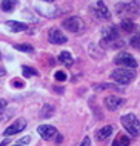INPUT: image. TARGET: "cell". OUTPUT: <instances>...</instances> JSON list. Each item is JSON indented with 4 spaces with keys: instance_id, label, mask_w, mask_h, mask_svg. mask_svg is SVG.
Listing matches in <instances>:
<instances>
[{
    "instance_id": "cell-26",
    "label": "cell",
    "mask_w": 140,
    "mask_h": 146,
    "mask_svg": "<svg viewBox=\"0 0 140 146\" xmlns=\"http://www.w3.org/2000/svg\"><path fill=\"white\" fill-rule=\"evenodd\" d=\"M28 141H29V137H26V139H22V140H20V143H28Z\"/></svg>"
},
{
    "instance_id": "cell-10",
    "label": "cell",
    "mask_w": 140,
    "mask_h": 146,
    "mask_svg": "<svg viewBox=\"0 0 140 146\" xmlns=\"http://www.w3.org/2000/svg\"><path fill=\"white\" fill-rule=\"evenodd\" d=\"M123 103H125V100H123L122 97H117V96H108L105 98V106L109 109V111H115V109H119Z\"/></svg>"
},
{
    "instance_id": "cell-6",
    "label": "cell",
    "mask_w": 140,
    "mask_h": 146,
    "mask_svg": "<svg viewBox=\"0 0 140 146\" xmlns=\"http://www.w3.org/2000/svg\"><path fill=\"white\" fill-rule=\"evenodd\" d=\"M62 26L65 28L66 31H69V33H80V31L83 29V20L80 17H68L66 20H63Z\"/></svg>"
},
{
    "instance_id": "cell-8",
    "label": "cell",
    "mask_w": 140,
    "mask_h": 146,
    "mask_svg": "<svg viewBox=\"0 0 140 146\" xmlns=\"http://www.w3.org/2000/svg\"><path fill=\"white\" fill-rule=\"evenodd\" d=\"M25 128H26V121L23 120V118H20V120L14 121V123L11 125V126H8V128L5 129V132H3V135H6V137H9V135H14V134H19V132H22Z\"/></svg>"
},
{
    "instance_id": "cell-11",
    "label": "cell",
    "mask_w": 140,
    "mask_h": 146,
    "mask_svg": "<svg viewBox=\"0 0 140 146\" xmlns=\"http://www.w3.org/2000/svg\"><path fill=\"white\" fill-rule=\"evenodd\" d=\"M94 14L97 15L99 19H103V20H109L111 19V13L105 6L103 0H97V5H95V8H94Z\"/></svg>"
},
{
    "instance_id": "cell-12",
    "label": "cell",
    "mask_w": 140,
    "mask_h": 146,
    "mask_svg": "<svg viewBox=\"0 0 140 146\" xmlns=\"http://www.w3.org/2000/svg\"><path fill=\"white\" fill-rule=\"evenodd\" d=\"M113 131H114V128L111 125H106V126H103L102 129H99L97 131V134H95V139H97L99 141H103V140H106L108 137L113 134Z\"/></svg>"
},
{
    "instance_id": "cell-2",
    "label": "cell",
    "mask_w": 140,
    "mask_h": 146,
    "mask_svg": "<svg viewBox=\"0 0 140 146\" xmlns=\"http://www.w3.org/2000/svg\"><path fill=\"white\" fill-rule=\"evenodd\" d=\"M120 121H122L123 128H125L133 137L140 135V121L134 114H126V115H123L120 118Z\"/></svg>"
},
{
    "instance_id": "cell-27",
    "label": "cell",
    "mask_w": 140,
    "mask_h": 146,
    "mask_svg": "<svg viewBox=\"0 0 140 146\" xmlns=\"http://www.w3.org/2000/svg\"><path fill=\"white\" fill-rule=\"evenodd\" d=\"M8 145V140H5V141H2V143H0V146H6Z\"/></svg>"
},
{
    "instance_id": "cell-15",
    "label": "cell",
    "mask_w": 140,
    "mask_h": 146,
    "mask_svg": "<svg viewBox=\"0 0 140 146\" xmlns=\"http://www.w3.org/2000/svg\"><path fill=\"white\" fill-rule=\"evenodd\" d=\"M113 146H129V139L125 134H119L115 137V140L113 141Z\"/></svg>"
},
{
    "instance_id": "cell-5",
    "label": "cell",
    "mask_w": 140,
    "mask_h": 146,
    "mask_svg": "<svg viewBox=\"0 0 140 146\" xmlns=\"http://www.w3.org/2000/svg\"><path fill=\"white\" fill-rule=\"evenodd\" d=\"M114 63L119 66H122V68H129V69H134L137 68V60L131 56L129 52H120L115 56L114 58Z\"/></svg>"
},
{
    "instance_id": "cell-19",
    "label": "cell",
    "mask_w": 140,
    "mask_h": 146,
    "mask_svg": "<svg viewBox=\"0 0 140 146\" xmlns=\"http://www.w3.org/2000/svg\"><path fill=\"white\" fill-rule=\"evenodd\" d=\"M22 71H23V76H25V77H33V76H37V71H35L34 68H29V66H23Z\"/></svg>"
},
{
    "instance_id": "cell-20",
    "label": "cell",
    "mask_w": 140,
    "mask_h": 146,
    "mask_svg": "<svg viewBox=\"0 0 140 146\" xmlns=\"http://www.w3.org/2000/svg\"><path fill=\"white\" fill-rule=\"evenodd\" d=\"M14 48L17 51H22V52H33V46L31 45H15Z\"/></svg>"
},
{
    "instance_id": "cell-1",
    "label": "cell",
    "mask_w": 140,
    "mask_h": 146,
    "mask_svg": "<svg viewBox=\"0 0 140 146\" xmlns=\"http://www.w3.org/2000/svg\"><path fill=\"white\" fill-rule=\"evenodd\" d=\"M103 40L102 45H109V46H122L123 43L120 42V33L117 29V26H108L103 29Z\"/></svg>"
},
{
    "instance_id": "cell-24",
    "label": "cell",
    "mask_w": 140,
    "mask_h": 146,
    "mask_svg": "<svg viewBox=\"0 0 140 146\" xmlns=\"http://www.w3.org/2000/svg\"><path fill=\"white\" fill-rule=\"evenodd\" d=\"M13 86H15V88H23V83L20 80H13Z\"/></svg>"
},
{
    "instance_id": "cell-17",
    "label": "cell",
    "mask_w": 140,
    "mask_h": 146,
    "mask_svg": "<svg viewBox=\"0 0 140 146\" xmlns=\"http://www.w3.org/2000/svg\"><path fill=\"white\" fill-rule=\"evenodd\" d=\"M17 5V0H3L2 2V9L5 11V13H11V11L15 8Z\"/></svg>"
},
{
    "instance_id": "cell-4",
    "label": "cell",
    "mask_w": 140,
    "mask_h": 146,
    "mask_svg": "<svg viewBox=\"0 0 140 146\" xmlns=\"http://www.w3.org/2000/svg\"><path fill=\"white\" fill-rule=\"evenodd\" d=\"M115 11H117L119 15L134 17V15L140 14V3L135 2V0H131V2H126V3H119L115 6Z\"/></svg>"
},
{
    "instance_id": "cell-22",
    "label": "cell",
    "mask_w": 140,
    "mask_h": 146,
    "mask_svg": "<svg viewBox=\"0 0 140 146\" xmlns=\"http://www.w3.org/2000/svg\"><path fill=\"white\" fill-rule=\"evenodd\" d=\"M55 80L57 82H65L66 80V72H63V71H57V72L54 74Z\"/></svg>"
},
{
    "instance_id": "cell-14",
    "label": "cell",
    "mask_w": 140,
    "mask_h": 146,
    "mask_svg": "<svg viewBox=\"0 0 140 146\" xmlns=\"http://www.w3.org/2000/svg\"><path fill=\"white\" fill-rule=\"evenodd\" d=\"M120 28L125 31V33H133L134 28H135V23L131 20V19H123V20L120 22Z\"/></svg>"
},
{
    "instance_id": "cell-16",
    "label": "cell",
    "mask_w": 140,
    "mask_h": 146,
    "mask_svg": "<svg viewBox=\"0 0 140 146\" xmlns=\"http://www.w3.org/2000/svg\"><path fill=\"white\" fill-rule=\"evenodd\" d=\"M59 60L62 62L63 65H66V66L73 65V57H71V54L68 52V51H62V52L59 54Z\"/></svg>"
},
{
    "instance_id": "cell-28",
    "label": "cell",
    "mask_w": 140,
    "mask_h": 146,
    "mask_svg": "<svg viewBox=\"0 0 140 146\" xmlns=\"http://www.w3.org/2000/svg\"><path fill=\"white\" fill-rule=\"evenodd\" d=\"M0 58H2V54H0Z\"/></svg>"
},
{
    "instance_id": "cell-9",
    "label": "cell",
    "mask_w": 140,
    "mask_h": 146,
    "mask_svg": "<svg viewBox=\"0 0 140 146\" xmlns=\"http://www.w3.org/2000/svg\"><path fill=\"white\" fill-rule=\"evenodd\" d=\"M48 40H49L53 45H63V43H66V35H63L60 33L59 29H49V33H48Z\"/></svg>"
},
{
    "instance_id": "cell-29",
    "label": "cell",
    "mask_w": 140,
    "mask_h": 146,
    "mask_svg": "<svg viewBox=\"0 0 140 146\" xmlns=\"http://www.w3.org/2000/svg\"><path fill=\"white\" fill-rule=\"evenodd\" d=\"M15 146H20V145H15Z\"/></svg>"
},
{
    "instance_id": "cell-18",
    "label": "cell",
    "mask_w": 140,
    "mask_h": 146,
    "mask_svg": "<svg viewBox=\"0 0 140 146\" xmlns=\"http://www.w3.org/2000/svg\"><path fill=\"white\" fill-rule=\"evenodd\" d=\"M54 114V108L51 105H45L43 106V111H42V117L43 118H48V117H51Z\"/></svg>"
},
{
    "instance_id": "cell-25",
    "label": "cell",
    "mask_w": 140,
    "mask_h": 146,
    "mask_svg": "<svg viewBox=\"0 0 140 146\" xmlns=\"http://www.w3.org/2000/svg\"><path fill=\"white\" fill-rule=\"evenodd\" d=\"M5 106H6V102L5 100H0V111H2V109H5Z\"/></svg>"
},
{
    "instance_id": "cell-13",
    "label": "cell",
    "mask_w": 140,
    "mask_h": 146,
    "mask_svg": "<svg viewBox=\"0 0 140 146\" xmlns=\"http://www.w3.org/2000/svg\"><path fill=\"white\" fill-rule=\"evenodd\" d=\"M6 26L9 28L13 33H20V31H26L28 26L25 23H20V22H15V20H8L6 22Z\"/></svg>"
},
{
    "instance_id": "cell-7",
    "label": "cell",
    "mask_w": 140,
    "mask_h": 146,
    "mask_svg": "<svg viewBox=\"0 0 140 146\" xmlns=\"http://www.w3.org/2000/svg\"><path fill=\"white\" fill-rule=\"evenodd\" d=\"M37 132L40 134V137H42L43 140H53L59 135L57 129L51 125H40L37 128Z\"/></svg>"
},
{
    "instance_id": "cell-23",
    "label": "cell",
    "mask_w": 140,
    "mask_h": 146,
    "mask_svg": "<svg viewBox=\"0 0 140 146\" xmlns=\"http://www.w3.org/2000/svg\"><path fill=\"white\" fill-rule=\"evenodd\" d=\"M91 145V140H89V137H85V139H83V141H82V145L80 146H89Z\"/></svg>"
},
{
    "instance_id": "cell-21",
    "label": "cell",
    "mask_w": 140,
    "mask_h": 146,
    "mask_svg": "<svg viewBox=\"0 0 140 146\" xmlns=\"http://www.w3.org/2000/svg\"><path fill=\"white\" fill-rule=\"evenodd\" d=\"M131 45H133L135 49L140 51V33H137L133 38H131Z\"/></svg>"
},
{
    "instance_id": "cell-3",
    "label": "cell",
    "mask_w": 140,
    "mask_h": 146,
    "mask_svg": "<svg viewBox=\"0 0 140 146\" xmlns=\"http://www.w3.org/2000/svg\"><path fill=\"white\" fill-rule=\"evenodd\" d=\"M134 77H135L134 69H129V68H119V69H114L113 72H111V78H113L114 82H117L119 85L131 83Z\"/></svg>"
}]
</instances>
